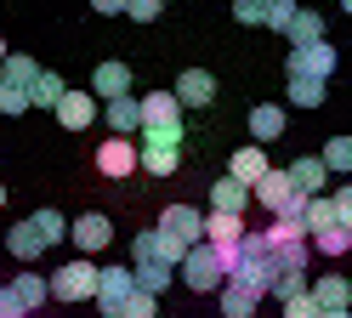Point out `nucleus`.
I'll list each match as a JSON object with an SVG mask.
<instances>
[{
  "instance_id": "obj_1",
  "label": "nucleus",
  "mask_w": 352,
  "mask_h": 318,
  "mask_svg": "<svg viewBox=\"0 0 352 318\" xmlns=\"http://www.w3.org/2000/svg\"><path fill=\"white\" fill-rule=\"evenodd\" d=\"M34 80H40V63H34L29 52H12L6 68H0V114L34 108Z\"/></svg>"
},
{
  "instance_id": "obj_2",
  "label": "nucleus",
  "mask_w": 352,
  "mask_h": 318,
  "mask_svg": "<svg viewBox=\"0 0 352 318\" xmlns=\"http://www.w3.org/2000/svg\"><path fill=\"white\" fill-rule=\"evenodd\" d=\"M142 142L182 148V103H176V91H153V97H142Z\"/></svg>"
},
{
  "instance_id": "obj_3",
  "label": "nucleus",
  "mask_w": 352,
  "mask_h": 318,
  "mask_svg": "<svg viewBox=\"0 0 352 318\" xmlns=\"http://www.w3.org/2000/svg\"><path fill=\"white\" fill-rule=\"evenodd\" d=\"M176 279H182L188 290H216V295H222L228 290V262H222V250H216V244H193L188 250V256H182V267H176Z\"/></svg>"
},
{
  "instance_id": "obj_4",
  "label": "nucleus",
  "mask_w": 352,
  "mask_h": 318,
  "mask_svg": "<svg viewBox=\"0 0 352 318\" xmlns=\"http://www.w3.org/2000/svg\"><path fill=\"white\" fill-rule=\"evenodd\" d=\"M97 279H102V267H91V256H74L57 273H46L52 301H97Z\"/></svg>"
},
{
  "instance_id": "obj_5",
  "label": "nucleus",
  "mask_w": 352,
  "mask_h": 318,
  "mask_svg": "<svg viewBox=\"0 0 352 318\" xmlns=\"http://www.w3.org/2000/svg\"><path fill=\"white\" fill-rule=\"evenodd\" d=\"M256 199L273 211V222H307V204H313V199L290 182V171H267V182L256 188Z\"/></svg>"
},
{
  "instance_id": "obj_6",
  "label": "nucleus",
  "mask_w": 352,
  "mask_h": 318,
  "mask_svg": "<svg viewBox=\"0 0 352 318\" xmlns=\"http://www.w3.org/2000/svg\"><path fill=\"white\" fill-rule=\"evenodd\" d=\"M160 233H170L182 250L205 244V211H193V204H165L160 211Z\"/></svg>"
},
{
  "instance_id": "obj_7",
  "label": "nucleus",
  "mask_w": 352,
  "mask_h": 318,
  "mask_svg": "<svg viewBox=\"0 0 352 318\" xmlns=\"http://www.w3.org/2000/svg\"><path fill=\"white\" fill-rule=\"evenodd\" d=\"M131 295H137V273H131V267H102V279H97V307H102V318H120Z\"/></svg>"
},
{
  "instance_id": "obj_8",
  "label": "nucleus",
  "mask_w": 352,
  "mask_h": 318,
  "mask_svg": "<svg viewBox=\"0 0 352 318\" xmlns=\"http://www.w3.org/2000/svg\"><path fill=\"white\" fill-rule=\"evenodd\" d=\"M69 239H74L80 256H97V250L114 244V222H108L102 211H85V216H74V222H69Z\"/></svg>"
},
{
  "instance_id": "obj_9",
  "label": "nucleus",
  "mask_w": 352,
  "mask_h": 318,
  "mask_svg": "<svg viewBox=\"0 0 352 318\" xmlns=\"http://www.w3.org/2000/svg\"><path fill=\"white\" fill-rule=\"evenodd\" d=\"M182 256H188V250L176 244L170 233H160V227H148V233H137V239H131V267H137V262H165V267H182Z\"/></svg>"
},
{
  "instance_id": "obj_10",
  "label": "nucleus",
  "mask_w": 352,
  "mask_h": 318,
  "mask_svg": "<svg viewBox=\"0 0 352 318\" xmlns=\"http://www.w3.org/2000/svg\"><path fill=\"white\" fill-rule=\"evenodd\" d=\"M290 74H307V80H329L336 74V45L318 40V45H290Z\"/></svg>"
},
{
  "instance_id": "obj_11",
  "label": "nucleus",
  "mask_w": 352,
  "mask_h": 318,
  "mask_svg": "<svg viewBox=\"0 0 352 318\" xmlns=\"http://www.w3.org/2000/svg\"><path fill=\"white\" fill-rule=\"evenodd\" d=\"M97 171L102 176H131V171H142V159H137V142L131 136H108V142H97Z\"/></svg>"
},
{
  "instance_id": "obj_12",
  "label": "nucleus",
  "mask_w": 352,
  "mask_h": 318,
  "mask_svg": "<svg viewBox=\"0 0 352 318\" xmlns=\"http://www.w3.org/2000/svg\"><path fill=\"white\" fill-rule=\"evenodd\" d=\"M170 91H176V103H182V108H210L216 103V74H210V68H182Z\"/></svg>"
},
{
  "instance_id": "obj_13",
  "label": "nucleus",
  "mask_w": 352,
  "mask_h": 318,
  "mask_svg": "<svg viewBox=\"0 0 352 318\" xmlns=\"http://www.w3.org/2000/svg\"><path fill=\"white\" fill-rule=\"evenodd\" d=\"M97 114H102V103L91 97V91H69V97L57 103V125H63V131H91Z\"/></svg>"
},
{
  "instance_id": "obj_14",
  "label": "nucleus",
  "mask_w": 352,
  "mask_h": 318,
  "mask_svg": "<svg viewBox=\"0 0 352 318\" xmlns=\"http://www.w3.org/2000/svg\"><path fill=\"white\" fill-rule=\"evenodd\" d=\"M267 171H273V165H267V153H261L256 142H250V148H233V159H228V176H233V182H245L250 193L267 182Z\"/></svg>"
},
{
  "instance_id": "obj_15",
  "label": "nucleus",
  "mask_w": 352,
  "mask_h": 318,
  "mask_svg": "<svg viewBox=\"0 0 352 318\" xmlns=\"http://www.w3.org/2000/svg\"><path fill=\"white\" fill-rule=\"evenodd\" d=\"M102 120H108V136H142V97L102 103Z\"/></svg>"
},
{
  "instance_id": "obj_16",
  "label": "nucleus",
  "mask_w": 352,
  "mask_h": 318,
  "mask_svg": "<svg viewBox=\"0 0 352 318\" xmlns=\"http://www.w3.org/2000/svg\"><path fill=\"white\" fill-rule=\"evenodd\" d=\"M91 97H97V103L131 97V68H125V63H97V68H91Z\"/></svg>"
},
{
  "instance_id": "obj_17",
  "label": "nucleus",
  "mask_w": 352,
  "mask_h": 318,
  "mask_svg": "<svg viewBox=\"0 0 352 318\" xmlns=\"http://www.w3.org/2000/svg\"><path fill=\"white\" fill-rule=\"evenodd\" d=\"M245 216H222V211H205V244L216 250H233V244H245Z\"/></svg>"
},
{
  "instance_id": "obj_18",
  "label": "nucleus",
  "mask_w": 352,
  "mask_h": 318,
  "mask_svg": "<svg viewBox=\"0 0 352 318\" xmlns=\"http://www.w3.org/2000/svg\"><path fill=\"white\" fill-rule=\"evenodd\" d=\"M313 301H318V312H352V279H341V273L313 279Z\"/></svg>"
},
{
  "instance_id": "obj_19",
  "label": "nucleus",
  "mask_w": 352,
  "mask_h": 318,
  "mask_svg": "<svg viewBox=\"0 0 352 318\" xmlns=\"http://www.w3.org/2000/svg\"><path fill=\"white\" fill-rule=\"evenodd\" d=\"M137 159H142L148 176H170L176 165H182V148H170V142H142V136H137Z\"/></svg>"
},
{
  "instance_id": "obj_20",
  "label": "nucleus",
  "mask_w": 352,
  "mask_h": 318,
  "mask_svg": "<svg viewBox=\"0 0 352 318\" xmlns=\"http://www.w3.org/2000/svg\"><path fill=\"white\" fill-rule=\"evenodd\" d=\"M245 204H250V188H245V182H233V176L210 182V211H222V216H245Z\"/></svg>"
},
{
  "instance_id": "obj_21",
  "label": "nucleus",
  "mask_w": 352,
  "mask_h": 318,
  "mask_svg": "<svg viewBox=\"0 0 352 318\" xmlns=\"http://www.w3.org/2000/svg\"><path fill=\"white\" fill-rule=\"evenodd\" d=\"M290 182L307 193V199H324V188H329V171H324V159L313 153V159H296L290 165Z\"/></svg>"
},
{
  "instance_id": "obj_22",
  "label": "nucleus",
  "mask_w": 352,
  "mask_h": 318,
  "mask_svg": "<svg viewBox=\"0 0 352 318\" xmlns=\"http://www.w3.org/2000/svg\"><path fill=\"white\" fill-rule=\"evenodd\" d=\"M250 136H256V148H261V142H278V136H284V108H278V103L250 108Z\"/></svg>"
},
{
  "instance_id": "obj_23",
  "label": "nucleus",
  "mask_w": 352,
  "mask_h": 318,
  "mask_svg": "<svg viewBox=\"0 0 352 318\" xmlns=\"http://www.w3.org/2000/svg\"><path fill=\"white\" fill-rule=\"evenodd\" d=\"M12 295H17V301H23V312H34V307H46L52 301V284L46 279H40V273H17V279H12Z\"/></svg>"
},
{
  "instance_id": "obj_24",
  "label": "nucleus",
  "mask_w": 352,
  "mask_h": 318,
  "mask_svg": "<svg viewBox=\"0 0 352 318\" xmlns=\"http://www.w3.org/2000/svg\"><path fill=\"white\" fill-rule=\"evenodd\" d=\"M6 250H12V262H23V267H29V262L40 256V250H46V239L34 233V222H17L12 233H6Z\"/></svg>"
},
{
  "instance_id": "obj_25",
  "label": "nucleus",
  "mask_w": 352,
  "mask_h": 318,
  "mask_svg": "<svg viewBox=\"0 0 352 318\" xmlns=\"http://www.w3.org/2000/svg\"><path fill=\"white\" fill-rule=\"evenodd\" d=\"M216 301H222V318H256V307H261V295H256L250 284H228L222 295H216Z\"/></svg>"
},
{
  "instance_id": "obj_26",
  "label": "nucleus",
  "mask_w": 352,
  "mask_h": 318,
  "mask_svg": "<svg viewBox=\"0 0 352 318\" xmlns=\"http://www.w3.org/2000/svg\"><path fill=\"white\" fill-rule=\"evenodd\" d=\"M131 273H137V290H148V295H165L176 279V267H165V262H137Z\"/></svg>"
},
{
  "instance_id": "obj_27",
  "label": "nucleus",
  "mask_w": 352,
  "mask_h": 318,
  "mask_svg": "<svg viewBox=\"0 0 352 318\" xmlns=\"http://www.w3.org/2000/svg\"><path fill=\"white\" fill-rule=\"evenodd\" d=\"M29 222H34V233L46 239V250H52V244H63V239H69V216H63V211H52V204H46V211H34Z\"/></svg>"
},
{
  "instance_id": "obj_28",
  "label": "nucleus",
  "mask_w": 352,
  "mask_h": 318,
  "mask_svg": "<svg viewBox=\"0 0 352 318\" xmlns=\"http://www.w3.org/2000/svg\"><path fill=\"white\" fill-rule=\"evenodd\" d=\"M318 159H324L329 176H346L352 171V136H329V142L318 148Z\"/></svg>"
},
{
  "instance_id": "obj_29",
  "label": "nucleus",
  "mask_w": 352,
  "mask_h": 318,
  "mask_svg": "<svg viewBox=\"0 0 352 318\" xmlns=\"http://www.w3.org/2000/svg\"><path fill=\"white\" fill-rule=\"evenodd\" d=\"M329 227H341V216H336V199H313L307 204V239H318V233H329Z\"/></svg>"
},
{
  "instance_id": "obj_30",
  "label": "nucleus",
  "mask_w": 352,
  "mask_h": 318,
  "mask_svg": "<svg viewBox=\"0 0 352 318\" xmlns=\"http://www.w3.org/2000/svg\"><path fill=\"white\" fill-rule=\"evenodd\" d=\"M69 97V85H63V74H52V68H40V80H34V108H52L57 114V103Z\"/></svg>"
},
{
  "instance_id": "obj_31",
  "label": "nucleus",
  "mask_w": 352,
  "mask_h": 318,
  "mask_svg": "<svg viewBox=\"0 0 352 318\" xmlns=\"http://www.w3.org/2000/svg\"><path fill=\"white\" fill-rule=\"evenodd\" d=\"M290 45H318L324 40V17L318 12H296V23H290V34H284Z\"/></svg>"
},
{
  "instance_id": "obj_32",
  "label": "nucleus",
  "mask_w": 352,
  "mask_h": 318,
  "mask_svg": "<svg viewBox=\"0 0 352 318\" xmlns=\"http://www.w3.org/2000/svg\"><path fill=\"white\" fill-rule=\"evenodd\" d=\"M261 233H267L273 250H296V244H307V222H273V227H261Z\"/></svg>"
},
{
  "instance_id": "obj_33",
  "label": "nucleus",
  "mask_w": 352,
  "mask_h": 318,
  "mask_svg": "<svg viewBox=\"0 0 352 318\" xmlns=\"http://www.w3.org/2000/svg\"><path fill=\"white\" fill-rule=\"evenodd\" d=\"M290 103H296V108H324V80L290 74Z\"/></svg>"
},
{
  "instance_id": "obj_34",
  "label": "nucleus",
  "mask_w": 352,
  "mask_h": 318,
  "mask_svg": "<svg viewBox=\"0 0 352 318\" xmlns=\"http://www.w3.org/2000/svg\"><path fill=\"white\" fill-rule=\"evenodd\" d=\"M313 250H318V256H346V250H352V227H329V233H318Z\"/></svg>"
},
{
  "instance_id": "obj_35",
  "label": "nucleus",
  "mask_w": 352,
  "mask_h": 318,
  "mask_svg": "<svg viewBox=\"0 0 352 318\" xmlns=\"http://www.w3.org/2000/svg\"><path fill=\"white\" fill-rule=\"evenodd\" d=\"M307 290H313L307 273H278V279H273V295H278V301H296V295H307Z\"/></svg>"
},
{
  "instance_id": "obj_36",
  "label": "nucleus",
  "mask_w": 352,
  "mask_h": 318,
  "mask_svg": "<svg viewBox=\"0 0 352 318\" xmlns=\"http://www.w3.org/2000/svg\"><path fill=\"white\" fill-rule=\"evenodd\" d=\"M296 0H273V6H267V29H278V34H290V23H296Z\"/></svg>"
},
{
  "instance_id": "obj_37",
  "label": "nucleus",
  "mask_w": 352,
  "mask_h": 318,
  "mask_svg": "<svg viewBox=\"0 0 352 318\" xmlns=\"http://www.w3.org/2000/svg\"><path fill=\"white\" fill-rule=\"evenodd\" d=\"M120 318H160V295L137 290V295H131V301H125V312H120Z\"/></svg>"
},
{
  "instance_id": "obj_38",
  "label": "nucleus",
  "mask_w": 352,
  "mask_h": 318,
  "mask_svg": "<svg viewBox=\"0 0 352 318\" xmlns=\"http://www.w3.org/2000/svg\"><path fill=\"white\" fill-rule=\"evenodd\" d=\"M267 6H273V0H233V17H239V23H261V29H267Z\"/></svg>"
},
{
  "instance_id": "obj_39",
  "label": "nucleus",
  "mask_w": 352,
  "mask_h": 318,
  "mask_svg": "<svg viewBox=\"0 0 352 318\" xmlns=\"http://www.w3.org/2000/svg\"><path fill=\"white\" fill-rule=\"evenodd\" d=\"M160 12H165V0H125L131 23H160Z\"/></svg>"
},
{
  "instance_id": "obj_40",
  "label": "nucleus",
  "mask_w": 352,
  "mask_h": 318,
  "mask_svg": "<svg viewBox=\"0 0 352 318\" xmlns=\"http://www.w3.org/2000/svg\"><path fill=\"white\" fill-rule=\"evenodd\" d=\"M284 318H324V312H318V301H313V290L296 295V301H284Z\"/></svg>"
},
{
  "instance_id": "obj_41",
  "label": "nucleus",
  "mask_w": 352,
  "mask_h": 318,
  "mask_svg": "<svg viewBox=\"0 0 352 318\" xmlns=\"http://www.w3.org/2000/svg\"><path fill=\"white\" fill-rule=\"evenodd\" d=\"M329 199H336V216H341V227H352V182H341V188L329 193Z\"/></svg>"
},
{
  "instance_id": "obj_42",
  "label": "nucleus",
  "mask_w": 352,
  "mask_h": 318,
  "mask_svg": "<svg viewBox=\"0 0 352 318\" xmlns=\"http://www.w3.org/2000/svg\"><path fill=\"white\" fill-rule=\"evenodd\" d=\"M0 318H29V312H23V301H17V295H12V284L0 290Z\"/></svg>"
},
{
  "instance_id": "obj_43",
  "label": "nucleus",
  "mask_w": 352,
  "mask_h": 318,
  "mask_svg": "<svg viewBox=\"0 0 352 318\" xmlns=\"http://www.w3.org/2000/svg\"><path fill=\"white\" fill-rule=\"evenodd\" d=\"M91 6H97V12H108V17H114V12H125V0H91Z\"/></svg>"
},
{
  "instance_id": "obj_44",
  "label": "nucleus",
  "mask_w": 352,
  "mask_h": 318,
  "mask_svg": "<svg viewBox=\"0 0 352 318\" xmlns=\"http://www.w3.org/2000/svg\"><path fill=\"white\" fill-rule=\"evenodd\" d=\"M6 57H12V52H6V34H0V68H6Z\"/></svg>"
},
{
  "instance_id": "obj_45",
  "label": "nucleus",
  "mask_w": 352,
  "mask_h": 318,
  "mask_svg": "<svg viewBox=\"0 0 352 318\" xmlns=\"http://www.w3.org/2000/svg\"><path fill=\"white\" fill-rule=\"evenodd\" d=\"M341 12H346V17H352V0H341Z\"/></svg>"
},
{
  "instance_id": "obj_46",
  "label": "nucleus",
  "mask_w": 352,
  "mask_h": 318,
  "mask_svg": "<svg viewBox=\"0 0 352 318\" xmlns=\"http://www.w3.org/2000/svg\"><path fill=\"white\" fill-rule=\"evenodd\" d=\"M324 318H352V312H324Z\"/></svg>"
},
{
  "instance_id": "obj_47",
  "label": "nucleus",
  "mask_w": 352,
  "mask_h": 318,
  "mask_svg": "<svg viewBox=\"0 0 352 318\" xmlns=\"http://www.w3.org/2000/svg\"><path fill=\"white\" fill-rule=\"evenodd\" d=\"M0 204H6V188H0Z\"/></svg>"
}]
</instances>
